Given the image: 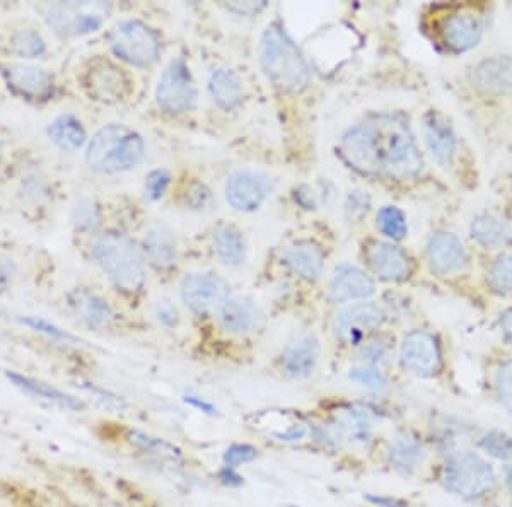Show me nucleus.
Returning a JSON list of instances; mask_svg holds the SVG:
<instances>
[{"mask_svg":"<svg viewBox=\"0 0 512 507\" xmlns=\"http://www.w3.org/2000/svg\"><path fill=\"white\" fill-rule=\"evenodd\" d=\"M246 431L268 448L321 455L320 438L309 408L268 407L246 415Z\"/></svg>","mask_w":512,"mask_h":507,"instance_id":"nucleus-1","label":"nucleus"},{"mask_svg":"<svg viewBox=\"0 0 512 507\" xmlns=\"http://www.w3.org/2000/svg\"><path fill=\"white\" fill-rule=\"evenodd\" d=\"M367 458L378 467L403 478L436 473L437 461H432L429 439L412 429H400L390 436H379L367 451Z\"/></svg>","mask_w":512,"mask_h":507,"instance_id":"nucleus-2","label":"nucleus"},{"mask_svg":"<svg viewBox=\"0 0 512 507\" xmlns=\"http://www.w3.org/2000/svg\"><path fill=\"white\" fill-rule=\"evenodd\" d=\"M260 60L275 88L297 93L311 81V70L296 43L280 24H268L260 41Z\"/></svg>","mask_w":512,"mask_h":507,"instance_id":"nucleus-3","label":"nucleus"},{"mask_svg":"<svg viewBox=\"0 0 512 507\" xmlns=\"http://www.w3.org/2000/svg\"><path fill=\"white\" fill-rule=\"evenodd\" d=\"M434 478L444 489L465 501H482L499 487L494 467L473 451H453L437 461Z\"/></svg>","mask_w":512,"mask_h":507,"instance_id":"nucleus-4","label":"nucleus"},{"mask_svg":"<svg viewBox=\"0 0 512 507\" xmlns=\"http://www.w3.org/2000/svg\"><path fill=\"white\" fill-rule=\"evenodd\" d=\"M214 338L221 345L212 350L217 359H238L236 352H245L265 330V316L251 299H227L212 318ZM214 357V359H216Z\"/></svg>","mask_w":512,"mask_h":507,"instance_id":"nucleus-5","label":"nucleus"},{"mask_svg":"<svg viewBox=\"0 0 512 507\" xmlns=\"http://www.w3.org/2000/svg\"><path fill=\"white\" fill-rule=\"evenodd\" d=\"M146 144L127 125H106L89 140L86 161L99 173H120L135 168L144 159Z\"/></svg>","mask_w":512,"mask_h":507,"instance_id":"nucleus-6","label":"nucleus"},{"mask_svg":"<svg viewBox=\"0 0 512 507\" xmlns=\"http://www.w3.org/2000/svg\"><path fill=\"white\" fill-rule=\"evenodd\" d=\"M94 258L118 287L139 291L146 279V263L142 251L123 234L108 233L94 243Z\"/></svg>","mask_w":512,"mask_h":507,"instance_id":"nucleus-7","label":"nucleus"},{"mask_svg":"<svg viewBox=\"0 0 512 507\" xmlns=\"http://www.w3.org/2000/svg\"><path fill=\"white\" fill-rule=\"evenodd\" d=\"M321 340L313 330H301L287 340L272 362V376L284 383H308L320 371Z\"/></svg>","mask_w":512,"mask_h":507,"instance_id":"nucleus-8","label":"nucleus"},{"mask_svg":"<svg viewBox=\"0 0 512 507\" xmlns=\"http://www.w3.org/2000/svg\"><path fill=\"white\" fill-rule=\"evenodd\" d=\"M398 362L403 373L417 379H437L443 374V347L439 338L425 328H414L402 338Z\"/></svg>","mask_w":512,"mask_h":507,"instance_id":"nucleus-9","label":"nucleus"},{"mask_svg":"<svg viewBox=\"0 0 512 507\" xmlns=\"http://www.w3.org/2000/svg\"><path fill=\"white\" fill-rule=\"evenodd\" d=\"M111 50L118 59L135 67H151L161 53L158 33L137 19L118 23L110 35Z\"/></svg>","mask_w":512,"mask_h":507,"instance_id":"nucleus-10","label":"nucleus"},{"mask_svg":"<svg viewBox=\"0 0 512 507\" xmlns=\"http://www.w3.org/2000/svg\"><path fill=\"white\" fill-rule=\"evenodd\" d=\"M386 320L378 304L355 303L342 309L332 321V335L340 349H359L381 330Z\"/></svg>","mask_w":512,"mask_h":507,"instance_id":"nucleus-11","label":"nucleus"},{"mask_svg":"<svg viewBox=\"0 0 512 507\" xmlns=\"http://www.w3.org/2000/svg\"><path fill=\"white\" fill-rule=\"evenodd\" d=\"M111 7L105 2H57L47 7L45 18L62 36H84L98 31Z\"/></svg>","mask_w":512,"mask_h":507,"instance_id":"nucleus-12","label":"nucleus"},{"mask_svg":"<svg viewBox=\"0 0 512 507\" xmlns=\"http://www.w3.org/2000/svg\"><path fill=\"white\" fill-rule=\"evenodd\" d=\"M181 301L200 320H212L231 298L226 280L212 274H188L181 280Z\"/></svg>","mask_w":512,"mask_h":507,"instance_id":"nucleus-13","label":"nucleus"},{"mask_svg":"<svg viewBox=\"0 0 512 507\" xmlns=\"http://www.w3.org/2000/svg\"><path fill=\"white\" fill-rule=\"evenodd\" d=\"M156 98L169 113H187L197 106L198 89L192 70L183 59L171 60L159 77Z\"/></svg>","mask_w":512,"mask_h":507,"instance_id":"nucleus-14","label":"nucleus"},{"mask_svg":"<svg viewBox=\"0 0 512 507\" xmlns=\"http://www.w3.org/2000/svg\"><path fill=\"white\" fill-rule=\"evenodd\" d=\"M345 161L362 175H376L383 168V147L378 132L369 125L350 129L342 137Z\"/></svg>","mask_w":512,"mask_h":507,"instance_id":"nucleus-15","label":"nucleus"},{"mask_svg":"<svg viewBox=\"0 0 512 507\" xmlns=\"http://www.w3.org/2000/svg\"><path fill=\"white\" fill-rule=\"evenodd\" d=\"M272 190L268 176L255 171H238L227 178L226 199L233 209L253 212L265 204Z\"/></svg>","mask_w":512,"mask_h":507,"instance_id":"nucleus-16","label":"nucleus"},{"mask_svg":"<svg viewBox=\"0 0 512 507\" xmlns=\"http://www.w3.org/2000/svg\"><path fill=\"white\" fill-rule=\"evenodd\" d=\"M84 86L94 100L105 103L122 101L132 91V82L127 74L108 60H99L91 64L84 76Z\"/></svg>","mask_w":512,"mask_h":507,"instance_id":"nucleus-17","label":"nucleus"},{"mask_svg":"<svg viewBox=\"0 0 512 507\" xmlns=\"http://www.w3.org/2000/svg\"><path fill=\"white\" fill-rule=\"evenodd\" d=\"M441 40L451 52L463 53L477 47L482 38L483 26L480 16L472 9L460 7L449 12L441 21Z\"/></svg>","mask_w":512,"mask_h":507,"instance_id":"nucleus-18","label":"nucleus"},{"mask_svg":"<svg viewBox=\"0 0 512 507\" xmlns=\"http://www.w3.org/2000/svg\"><path fill=\"white\" fill-rule=\"evenodd\" d=\"M383 168L400 180L412 178L422 169L419 147L408 130L395 129L391 132L388 147L383 151Z\"/></svg>","mask_w":512,"mask_h":507,"instance_id":"nucleus-19","label":"nucleus"},{"mask_svg":"<svg viewBox=\"0 0 512 507\" xmlns=\"http://www.w3.org/2000/svg\"><path fill=\"white\" fill-rule=\"evenodd\" d=\"M427 262L434 274L448 277L465 270L468 255L465 246L454 234L437 233L427 245Z\"/></svg>","mask_w":512,"mask_h":507,"instance_id":"nucleus-20","label":"nucleus"},{"mask_svg":"<svg viewBox=\"0 0 512 507\" xmlns=\"http://www.w3.org/2000/svg\"><path fill=\"white\" fill-rule=\"evenodd\" d=\"M376 292L373 279L352 265H342L330 280V298L333 303L347 304L366 301Z\"/></svg>","mask_w":512,"mask_h":507,"instance_id":"nucleus-21","label":"nucleus"},{"mask_svg":"<svg viewBox=\"0 0 512 507\" xmlns=\"http://www.w3.org/2000/svg\"><path fill=\"white\" fill-rule=\"evenodd\" d=\"M422 135L424 142L432 158L441 166H449L456 156V134H454L451 123L437 111H431L424 117L422 123Z\"/></svg>","mask_w":512,"mask_h":507,"instance_id":"nucleus-22","label":"nucleus"},{"mask_svg":"<svg viewBox=\"0 0 512 507\" xmlns=\"http://www.w3.org/2000/svg\"><path fill=\"white\" fill-rule=\"evenodd\" d=\"M2 72L9 88L28 100L47 98L52 93L53 79L45 69L33 65L12 64L4 67Z\"/></svg>","mask_w":512,"mask_h":507,"instance_id":"nucleus-23","label":"nucleus"},{"mask_svg":"<svg viewBox=\"0 0 512 507\" xmlns=\"http://www.w3.org/2000/svg\"><path fill=\"white\" fill-rule=\"evenodd\" d=\"M367 262L374 274L388 282H400L410 274V262L405 251L393 243L373 241L367 248Z\"/></svg>","mask_w":512,"mask_h":507,"instance_id":"nucleus-24","label":"nucleus"},{"mask_svg":"<svg viewBox=\"0 0 512 507\" xmlns=\"http://www.w3.org/2000/svg\"><path fill=\"white\" fill-rule=\"evenodd\" d=\"M282 260L289 270L299 275L301 279L315 282L320 279L321 272H323L325 255L320 246L311 241H296L284 250Z\"/></svg>","mask_w":512,"mask_h":507,"instance_id":"nucleus-25","label":"nucleus"},{"mask_svg":"<svg viewBox=\"0 0 512 507\" xmlns=\"http://www.w3.org/2000/svg\"><path fill=\"white\" fill-rule=\"evenodd\" d=\"M7 378L11 379L12 385L24 391L26 395L30 397L40 398L45 402L53 403L57 407L64 408V410H70V412H81L86 408V403L79 400V398L72 397L69 393L55 388V386L48 385L41 379L28 378L23 374L9 373Z\"/></svg>","mask_w":512,"mask_h":507,"instance_id":"nucleus-26","label":"nucleus"},{"mask_svg":"<svg viewBox=\"0 0 512 507\" xmlns=\"http://www.w3.org/2000/svg\"><path fill=\"white\" fill-rule=\"evenodd\" d=\"M473 81L478 88L490 93H504L512 89L511 57H492L483 60L475 67Z\"/></svg>","mask_w":512,"mask_h":507,"instance_id":"nucleus-27","label":"nucleus"},{"mask_svg":"<svg viewBox=\"0 0 512 507\" xmlns=\"http://www.w3.org/2000/svg\"><path fill=\"white\" fill-rule=\"evenodd\" d=\"M209 91L212 100L224 110H234L243 103V84L233 70H214L210 74Z\"/></svg>","mask_w":512,"mask_h":507,"instance_id":"nucleus-28","label":"nucleus"},{"mask_svg":"<svg viewBox=\"0 0 512 507\" xmlns=\"http://www.w3.org/2000/svg\"><path fill=\"white\" fill-rule=\"evenodd\" d=\"M76 315L91 328H105L110 325L113 313L105 299L89 292H76L70 299Z\"/></svg>","mask_w":512,"mask_h":507,"instance_id":"nucleus-29","label":"nucleus"},{"mask_svg":"<svg viewBox=\"0 0 512 507\" xmlns=\"http://www.w3.org/2000/svg\"><path fill=\"white\" fill-rule=\"evenodd\" d=\"M146 248L149 260L158 269H169L178 257V248L173 234L163 226H154L146 236Z\"/></svg>","mask_w":512,"mask_h":507,"instance_id":"nucleus-30","label":"nucleus"},{"mask_svg":"<svg viewBox=\"0 0 512 507\" xmlns=\"http://www.w3.org/2000/svg\"><path fill=\"white\" fill-rule=\"evenodd\" d=\"M472 236L478 245L489 250L502 248L512 241V231L506 222L494 216H478L472 224Z\"/></svg>","mask_w":512,"mask_h":507,"instance_id":"nucleus-31","label":"nucleus"},{"mask_svg":"<svg viewBox=\"0 0 512 507\" xmlns=\"http://www.w3.org/2000/svg\"><path fill=\"white\" fill-rule=\"evenodd\" d=\"M48 135L53 144L64 151L74 152L86 144V130L74 115H62L53 120Z\"/></svg>","mask_w":512,"mask_h":507,"instance_id":"nucleus-32","label":"nucleus"},{"mask_svg":"<svg viewBox=\"0 0 512 507\" xmlns=\"http://www.w3.org/2000/svg\"><path fill=\"white\" fill-rule=\"evenodd\" d=\"M214 251L222 263L239 265L246 258L245 238L234 226H221L214 233Z\"/></svg>","mask_w":512,"mask_h":507,"instance_id":"nucleus-33","label":"nucleus"},{"mask_svg":"<svg viewBox=\"0 0 512 507\" xmlns=\"http://www.w3.org/2000/svg\"><path fill=\"white\" fill-rule=\"evenodd\" d=\"M376 226H378L379 233L393 241L403 239L407 234L405 216H403L402 210L396 209L393 205H386L379 210L378 216H376Z\"/></svg>","mask_w":512,"mask_h":507,"instance_id":"nucleus-34","label":"nucleus"},{"mask_svg":"<svg viewBox=\"0 0 512 507\" xmlns=\"http://www.w3.org/2000/svg\"><path fill=\"white\" fill-rule=\"evenodd\" d=\"M118 490L125 497L128 507H173L168 502H164L161 497L154 496L149 490L142 489L137 484L120 480L118 482Z\"/></svg>","mask_w":512,"mask_h":507,"instance_id":"nucleus-35","label":"nucleus"},{"mask_svg":"<svg viewBox=\"0 0 512 507\" xmlns=\"http://www.w3.org/2000/svg\"><path fill=\"white\" fill-rule=\"evenodd\" d=\"M494 391L499 405L512 415V359L502 362L495 371Z\"/></svg>","mask_w":512,"mask_h":507,"instance_id":"nucleus-36","label":"nucleus"},{"mask_svg":"<svg viewBox=\"0 0 512 507\" xmlns=\"http://www.w3.org/2000/svg\"><path fill=\"white\" fill-rule=\"evenodd\" d=\"M349 379L355 385L367 388V390L381 391L386 390L390 386V381L386 378V374L379 368H373V366H355L350 369Z\"/></svg>","mask_w":512,"mask_h":507,"instance_id":"nucleus-37","label":"nucleus"},{"mask_svg":"<svg viewBox=\"0 0 512 507\" xmlns=\"http://www.w3.org/2000/svg\"><path fill=\"white\" fill-rule=\"evenodd\" d=\"M12 48L24 59H36L47 50L43 38L31 30L19 31L18 35L12 38Z\"/></svg>","mask_w":512,"mask_h":507,"instance_id":"nucleus-38","label":"nucleus"},{"mask_svg":"<svg viewBox=\"0 0 512 507\" xmlns=\"http://www.w3.org/2000/svg\"><path fill=\"white\" fill-rule=\"evenodd\" d=\"M355 352L361 364L373 366V368L383 366L384 362L390 359V347L374 337L364 342L359 349H355Z\"/></svg>","mask_w":512,"mask_h":507,"instance_id":"nucleus-39","label":"nucleus"},{"mask_svg":"<svg viewBox=\"0 0 512 507\" xmlns=\"http://www.w3.org/2000/svg\"><path fill=\"white\" fill-rule=\"evenodd\" d=\"M480 448L487 455L499 458V460H512V438L504 432H489L480 439Z\"/></svg>","mask_w":512,"mask_h":507,"instance_id":"nucleus-40","label":"nucleus"},{"mask_svg":"<svg viewBox=\"0 0 512 507\" xmlns=\"http://www.w3.org/2000/svg\"><path fill=\"white\" fill-rule=\"evenodd\" d=\"M489 284L494 291L512 294V257H502L492 265Z\"/></svg>","mask_w":512,"mask_h":507,"instance_id":"nucleus-41","label":"nucleus"},{"mask_svg":"<svg viewBox=\"0 0 512 507\" xmlns=\"http://www.w3.org/2000/svg\"><path fill=\"white\" fill-rule=\"evenodd\" d=\"M151 313L154 320L158 321L161 327H176L178 321H180V313H178L175 304L171 303L169 299L154 301L151 306Z\"/></svg>","mask_w":512,"mask_h":507,"instance_id":"nucleus-42","label":"nucleus"},{"mask_svg":"<svg viewBox=\"0 0 512 507\" xmlns=\"http://www.w3.org/2000/svg\"><path fill=\"white\" fill-rule=\"evenodd\" d=\"M171 175L166 169H154L146 178L147 199H163L164 193L168 192Z\"/></svg>","mask_w":512,"mask_h":507,"instance_id":"nucleus-43","label":"nucleus"},{"mask_svg":"<svg viewBox=\"0 0 512 507\" xmlns=\"http://www.w3.org/2000/svg\"><path fill=\"white\" fill-rule=\"evenodd\" d=\"M187 204L193 210L209 209L210 205H212V192H210L209 188L205 187L204 183L195 181L188 188Z\"/></svg>","mask_w":512,"mask_h":507,"instance_id":"nucleus-44","label":"nucleus"},{"mask_svg":"<svg viewBox=\"0 0 512 507\" xmlns=\"http://www.w3.org/2000/svg\"><path fill=\"white\" fill-rule=\"evenodd\" d=\"M23 323L26 327L33 328L36 332L45 333L48 337L59 338V340H70L72 338L69 333H65L64 330L55 327L50 321L41 320V318H36V316L24 318Z\"/></svg>","mask_w":512,"mask_h":507,"instance_id":"nucleus-45","label":"nucleus"},{"mask_svg":"<svg viewBox=\"0 0 512 507\" xmlns=\"http://www.w3.org/2000/svg\"><path fill=\"white\" fill-rule=\"evenodd\" d=\"M226 7L229 11L236 12L238 16H256L267 7V4L265 2H233Z\"/></svg>","mask_w":512,"mask_h":507,"instance_id":"nucleus-46","label":"nucleus"},{"mask_svg":"<svg viewBox=\"0 0 512 507\" xmlns=\"http://www.w3.org/2000/svg\"><path fill=\"white\" fill-rule=\"evenodd\" d=\"M77 222L79 226H93L96 224V209L91 204H81L77 207Z\"/></svg>","mask_w":512,"mask_h":507,"instance_id":"nucleus-47","label":"nucleus"},{"mask_svg":"<svg viewBox=\"0 0 512 507\" xmlns=\"http://www.w3.org/2000/svg\"><path fill=\"white\" fill-rule=\"evenodd\" d=\"M502 333L506 335L507 340L512 344V309H506L501 315Z\"/></svg>","mask_w":512,"mask_h":507,"instance_id":"nucleus-48","label":"nucleus"},{"mask_svg":"<svg viewBox=\"0 0 512 507\" xmlns=\"http://www.w3.org/2000/svg\"><path fill=\"white\" fill-rule=\"evenodd\" d=\"M506 485L507 490H509V494H511L512 497V467L507 468L506 470Z\"/></svg>","mask_w":512,"mask_h":507,"instance_id":"nucleus-49","label":"nucleus"},{"mask_svg":"<svg viewBox=\"0 0 512 507\" xmlns=\"http://www.w3.org/2000/svg\"><path fill=\"white\" fill-rule=\"evenodd\" d=\"M69 507H93V506H86V504H72V506Z\"/></svg>","mask_w":512,"mask_h":507,"instance_id":"nucleus-50","label":"nucleus"},{"mask_svg":"<svg viewBox=\"0 0 512 507\" xmlns=\"http://www.w3.org/2000/svg\"><path fill=\"white\" fill-rule=\"evenodd\" d=\"M0 164H2V146H0Z\"/></svg>","mask_w":512,"mask_h":507,"instance_id":"nucleus-51","label":"nucleus"}]
</instances>
